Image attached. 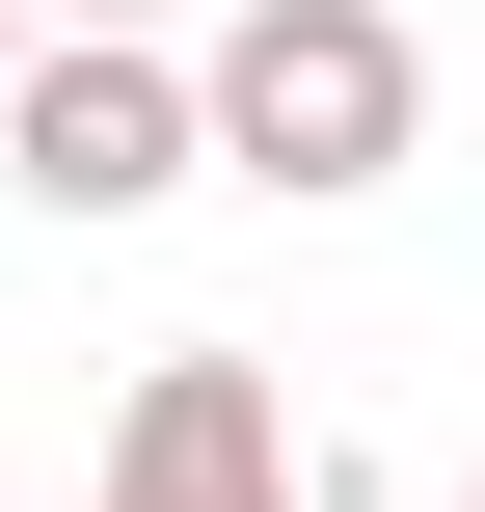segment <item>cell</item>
I'll return each mask as SVG.
<instances>
[{
  "mask_svg": "<svg viewBox=\"0 0 485 512\" xmlns=\"http://www.w3.org/2000/svg\"><path fill=\"white\" fill-rule=\"evenodd\" d=\"M459 512H485V459H459Z\"/></svg>",
  "mask_w": 485,
  "mask_h": 512,
  "instance_id": "cell-6",
  "label": "cell"
},
{
  "mask_svg": "<svg viewBox=\"0 0 485 512\" xmlns=\"http://www.w3.org/2000/svg\"><path fill=\"white\" fill-rule=\"evenodd\" d=\"M216 135H189V54H81V27H27V81H0V189L27 216H162Z\"/></svg>",
  "mask_w": 485,
  "mask_h": 512,
  "instance_id": "cell-2",
  "label": "cell"
},
{
  "mask_svg": "<svg viewBox=\"0 0 485 512\" xmlns=\"http://www.w3.org/2000/svg\"><path fill=\"white\" fill-rule=\"evenodd\" d=\"M27 27H81V54H162V0H27Z\"/></svg>",
  "mask_w": 485,
  "mask_h": 512,
  "instance_id": "cell-4",
  "label": "cell"
},
{
  "mask_svg": "<svg viewBox=\"0 0 485 512\" xmlns=\"http://www.w3.org/2000/svg\"><path fill=\"white\" fill-rule=\"evenodd\" d=\"M81 512H324V459H297V405H270L243 351H135L108 486H81Z\"/></svg>",
  "mask_w": 485,
  "mask_h": 512,
  "instance_id": "cell-3",
  "label": "cell"
},
{
  "mask_svg": "<svg viewBox=\"0 0 485 512\" xmlns=\"http://www.w3.org/2000/svg\"><path fill=\"white\" fill-rule=\"evenodd\" d=\"M0 512H27V486H0Z\"/></svg>",
  "mask_w": 485,
  "mask_h": 512,
  "instance_id": "cell-7",
  "label": "cell"
},
{
  "mask_svg": "<svg viewBox=\"0 0 485 512\" xmlns=\"http://www.w3.org/2000/svg\"><path fill=\"white\" fill-rule=\"evenodd\" d=\"M0 81H27V0H0Z\"/></svg>",
  "mask_w": 485,
  "mask_h": 512,
  "instance_id": "cell-5",
  "label": "cell"
},
{
  "mask_svg": "<svg viewBox=\"0 0 485 512\" xmlns=\"http://www.w3.org/2000/svg\"><path fill=\"white\" fill-rule=\"evenodd\" d=\"M189 135H216L243 189L351 216V189L432 162V27H405V0H243V27L189 54Z\"/></svg>",
  "mask_w": 485,
  "mask_h": 512,
  "instance_id": "cell-1",
  "label": "cell"
}]
</instances>
